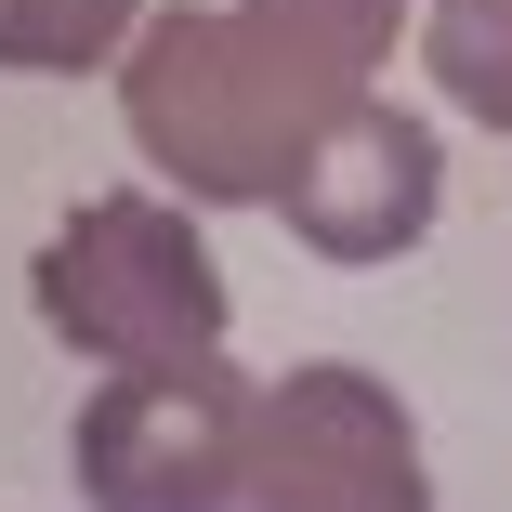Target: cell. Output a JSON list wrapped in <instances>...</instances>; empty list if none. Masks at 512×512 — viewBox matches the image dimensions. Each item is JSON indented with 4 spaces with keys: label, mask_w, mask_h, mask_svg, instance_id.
<instances>
[{
    "label": "cell",
    "mask_w": 512,
    "mask_h": 512,
    "mask_svg": "<svg viewBox=\"0 0 512 512\" xmlns=\"http://www.w3.org/2000/svg\"><path fill=\"white\" fill-rule=\"evenodd\" d=\"M132 132L197 197H276L302 171V145L329 132V106L250 40V14H171L132 53Z\"/></svg>",
    "instance_id": "obj_1"
},
{
    "label": "cell",
    "mask_w": 512,
    "mask_h": 512,
    "mask_svg": "<svg viewBox=\"0 0 512 512\" xmlns=\"http://www.w3.org/2000/svg\"><path fill=\"white\" fill-rule=\"evenodd\" d=\"M40 316L119 368H197L224 342V276L211 250H197L184 211H158V197H92V211H66V237L40 250Z\"/></svg>",
    "instance_id": "obj_2"
},
{
    "label": "cell",
    "mask_w": 512,
    "mask_h": 512,
    "mask_svg": "<svg viewBox=\"0 0 512 512\" xmlns=\"http://www.w3.org/2000/svg\"><path fill=\"white\" fill-rule=\"evenodd\" d=\"M250 407L211 355L197 368H119L106 394L79 407V473L106 512H211L250 473Z\"/></svg>",
    "instance_id": "obj_3"
},
{
    "label": "cell",
    "mask_w": 512,
    "mask_h": 512,
    "mask_svg": "<svg viewBox=\"0 0 512 512\" xmlns=\"http://www.w3.org/2000/svg\"><path fill=\"white\" fill-rule=\"evenodd\" d=\"M276 211L329 263H381V250H407V224L434 211V132L394 119V106H342L316 145H302V171L276 184Z\"/></svg>",
    "instance_id": "obj_4"
},
{
    "label": "cell",
    "mask_w": 512,
    "mask_h": 512,
    "mask_svg": "<svg viewBox=\"0 0 512 512\" xmlns=\"http://www.w3.org/2000/svg\"><path fill=\"white\" fill-rule=\"evenodd\" d=\"M237 14H250V40H263L302 92H316L329 119H342V106H355V79L394 53L407 0H237Z\"/></svg>",
    "instance_id": "obj_5"
},
{
    "label": "cell",
    "mask_w": 512,
    "mask_h": 512,
    "mask_svg": "<svg viewBox=\"0 0 512 512\" xmlns=\"http://www.w3.org/2000/svg\"><path fill=\"white\" fill-rule=\"evenodd\" d=\"M132 14L145 0H0V66L27 79H92L132 53Z\"/></svg>",
    "instance_id": "obj_6"
}]
</instances>
